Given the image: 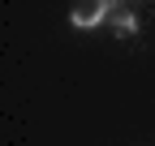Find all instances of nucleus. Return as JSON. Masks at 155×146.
<instances>
[{"label": "nucleus", "mask_w": 155, "mask_h": 146, "mask_svg": "<svg viewBox=\"0 0 155 146\" xmlns=\"http://www.w3.org/2000/svg\"><path fill=\"white\" fill-rule=\"evenodd\" d=\"M108 17H112V5H108V0H86V5H73L69 9V26L95 30V26H108Z\"/></svg>", "instance_id": "nucleus-1"}, {"label": "nucleus", "mask_w": 155, "mask_h": 146, "mask_svg": "<svg viewBox=\"0 0 155 146\" xmlns=\"http://www.w3.org/2000/svg\"><path fill=\"white\" fill-rule=\"evenodd\" d=\"M112 34H121V39H129V34H138V13H134L129 5H112V17H108Z\"/></svg>", "instance_id": "nucleus-2"}]
</instances>
